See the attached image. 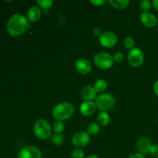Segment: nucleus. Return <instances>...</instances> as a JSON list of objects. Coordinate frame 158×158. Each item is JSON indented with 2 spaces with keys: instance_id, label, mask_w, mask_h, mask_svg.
Returning <instances> with one entry per match:
<instances>
[{
  "instance_id": "nucleus-1",
  "label": "nucleus",
  "mask_w": 158,
  "mask_h": 158,
  "mask_svg": "<svg viewBox=\"0 0 158 158\" xmlns=\"http://www.w3.org/2000/svg\"><path fill=\"white\" fill-rule=\"evenodd\" d=\"M29 22L24 15L15 14L12 15L7 23V31L12 36H19L29 29Z\"/></svg>"
},
{
  "instance_id": "nucleus-2",
  "label": "nucleus",
  "mask_w": 158,
  "mask_h": 158,
  "mask_svg": "<svg viewBox=\"0 0 158 158\" xmlns=\"http://www.w3.org/2000/svg\"><path fill=\"white\" fill-rule=\"evenodd\" d=\"M75 112V109L72 103L63 102L56 105L52 111V117L57 121H63L70 118Z\"/></svg>"
},
{
  "instance_id": "nucleus-3",
  "label": "nucleus",
  "mask_w": 158,
  "mask_h": 158,
  "mask_svg": "<svg viewBox=\"0 0 158 158\" xmlns=\"http://www.w3.org/2000/svg\"><path fill=\"white\" fill-rule=\"evenodd\" d=\"M35 135L41 140H47L51 137L52 129L49 122L43 119L36 120L33 127Z\"/></svg>"
},
{
  "instance_id": "nucleus-4",
  "label": "nucleus",
  "mask_w": 158,
  "mask_h": 158,
  "mask_svg": "<svg viewBox=\"0 0 158 158\" xmlns=\"http://www.w3.org/2000/svg\"><path fill=\"white\" fill-rule=\"evenodd\" d=\"M96 105L99 110L105 112L111 110L114 106L116 100L113 95L110 94H103L96 98Z\"/></svg>"
},
{
  "instance_id": "nucleus-5",
  "label": "nucleus",
  "mask_w": 158,
  "mask_h": 158,
  "mask_svg": "<svg viewBox=\"0 0 158 158\" xmlns=\"http://www.w3.org/2000/svg\"><path fill=\"white\" fill-rule=\"evenodd\" d=\"M94 63L100 69H108L112 67L114 61L113 56L106 52H100L94 56Z\"/></svg>"
},
{
  "instance_id": "nucleus-6",
  "label": "nucleus",
  "mask_w": 158,
  "mask_h": 158,
  "mask_svg": "<svg viewBox=\"0 0 158 158\" xmlns=\"http://www.w3.org/2000/svg\"><path fill=\"white\" fill-rule=\"evenodd\" d=\"M144 60V55L143 51L140 49L134 47V49H131L127 54V61L128 63L133 67H138Z\"/></svg>"
},
{
  "instance_id": "nucleus-7",
  "label": "nucleus",
  "mask_w": 158,
  "mask_h": 158,
  "mask_svg": "<svg viewBox=\"0 0 158 158\" xmlns=\"http://www.w3.org/2000/svg\"><path fill=\"white\" fill-rule=\"evenodd\" d=\"M99 41L100 45L103 47L112 48L117 45L118 39L114 32L110 31L103 32V34L99 37Z\"/></svg>"
},
{
  "instance_id": "nucleus-8",
  "label": "nucleus",
  "mask_w": 158,
  "mask_h": 158,
  "mask_svg": "<svg viewBox=\"0 0 158 158\" xmlns=\"http://www.w3.org/2000/svg\"><path fill=\"white\" fill-rule=\"evenodd\" d=\"M90 141V135L85 131L77 132L73 136L72 143L77 148H84L87 146Z\"/></svg>"
},
{
  "instance_id": "nucleus-9",
  "label": "nucleus",
  "mask_w": 158,
  "mask_h": 158,
  "mask_svg": "<svg viewBox=\"0 0 158 158\" xmlns=\"http://www.w3.org/2000/svg\"><path fill=\"white\" fill-rule=\"evenodd\" d=\"M18 158H42V153L36 147L26 146L20 150Z\"/></svg>"
},
{
  "instance_id": "nucleus-10",
  "label": "nucleus",
  "mask_w": 158,
  "mask_h": 158,
  "mask_svg": "<svg viewBox=\"0 0 158 158\" xmlns=\"http://www.w3.org/2000/svg\"><path fill=\"white\" fill-rule=\"evenodd\" d=\"M75 68L79 73L86 75L92 70V64L87 59L80 58L76 61Z\"/></svg>"
},
{
  "instance_id": "nucleus-11",
  "label": "nucleus",
  "mask_w": 158,
  "mask_h": 158,
  "mask_svg": "<svg viewBox=\"0 0 158 158\" xmlns=\"http://www.w3.org/2000/svg\"><path fill=\"white\" fill-rule=\"evenodd\" d=\"M140 19L143 26L148 28H153L157 24V19L155 15L151 12H143L140 14Z\"/></svg>"
},
{
  "instance_id": "nucleus-12",
  "label": "nucleus",
  "mask_w": 158,
  "mask_h": 158,
  "mask_svg": "<svg viewBox=\"0 0 158 158\" xmlns=\"http://www.w3.org/2000/svg\"><path fill=\"white\" fill-rule=\"evenodd\" d=\"M137 150L141 154H147L150 152L152 143L151 140L148 137H141L137 142Z\"/></svg>"
},
{
  "instance_id": "nucleus-13",
  "label": "nucleus",
  "mask_w": 158,
  "mask_h": 158,
  "mask_svg": "<svg viewBox=\"0 0 158 158\" xmlns=\"http://www.w3.org/2000/svg\"><path fill=\"white\" fill-rule=\"evenodd\" d=\"M96 103L93 101H84L81 103L80 107V111L83 116L89 117L96 112L97 110Z\"/></svg>"
},
{
  "instance_id": "nucleus-14",
  "label": "nucleus",
  "mask_w": 158,
  "mask_h": 158,
  "mask_svg": "<svg viewBox=\"0 0 158 158\" xmlns=\"http://www.w3.org/2000/svg\"><path fill=\"white\" fill-rule=\"evenodd\" d=\"M81 96L85 101H92L97 98V91L92 86H86L82 89Z\"/></svg>"
},
{
  "instance_id": "nucleus-15",
  "label": "nucleus",
  "mask_w": 158,
  "mask_h": 158,
  "mask_svg": "<svg viewBox=\"0 0 158 158\" xmlns=\"http://www.w3.org/2000/svg\"><path fill=\"white\" fill-rule=\"evenodd\" d=\"M41 9H40V7H38V6H33L31 8H29V9L28 10V20L30 21L31 23H35V22L38 21L40 19V17H41Z\"/></svg>"
},
{
  "instance_id": "nucleus-16",
  "label": "nucleus",
  "mask_w": 158,
  "mask_h": 158,
  "mask_svg": "<svg viewBox=\"0 0 158 158\" xmlns=\"http://www.w3.org/2000/svg\"><path fill=\"white\" fill-rule=\"evenodd\" d=\"M108 2L117 9H123L130 4L129 0H109Z\"/></svg>"
},
{
  "instance_id": "nucleus-17",
  "label": "nucleus",
  "mask_w": 158,
  "mask_h": 158,
  "mask_svg": "<svg viewBox=\"0 0 158 158\" xmlns=\"http://www.w3.org/2000/svg\"><path fill=\"white\" fill-rule=\"evenodd\" d=\"M110 121V117L107 113L102 111L97 116V122H98L99 125L106 126V125L109 124Z\"/></svg>"
},
{
  "instance_id": "nucleus-18",
  "label": "nucleus",
  "mask_w": 158,
  "mask_h": 158,
  "mask_svg": "<svg viewBox=\"0 0 158 158\" xmlns=\"http://www.w3.org/2000/svg\"><path fill=\"white\" fill-rule=\"evenodd\" d=\"M94 88L95 89V90L97 91V93H101L103 92L107 88V83L105 80L103 79H100V80H97V81L94 83Z\"/></svg>"
},
{
  "instance_id": "nucleus-19",
  "label": "nucleus",
  "mask_w": 158,
  "mask_h": 158,
  "mask_svg": "<svg viewBox=\"0 0 158 158\" xmlns=\"http://www.w3.org/2000/svg\"><path fill=\"white\" fill-rule=\"evenodd\" d=\"M100 130V125L95 122L90 123L87 127V133L89 135H96L98 134Z\"/></svg>"
},
{
  "instance_id": "nucleus-20",
  "label": "nucleus",
  "mask_w": 158,
  "mask_h": 158,
  "mask_svg": "<svg viewBox=\"0 0 158 158\" xmlns=\"http://www.w3.org/2000/svg\"><path fill=\"white\" fill-rule=\"evenodd\" d=\"M51 141L53 144L62 145L65 141V138L63 134H55L51 137Z\"/></svg>"
},
{
  "instance_id": "nucleus-21",
  "label": "nucleus",
  "mask_w": 158,
  "mask_h": 158,
  "mask_svg": "<svg viewBox=\"0 0 158 158\" xmlns=\"http://www.w3.org/2000/svg\"><path fill=\"white\" fill-rule=\"evenodd\" d=\"M65 129V125L63 121H56L52 125V130L56 134H61Z\"/></svg>"
},
{
  "instance_id": "nucleus-22",
  "label": "nucleus",
  "mask_w": 158,
  "mask_h": 158,
  "mask_svg": "<svg viewBox=\"0 0 158 158\" xmlns=\"http://www.w3.org/2000/svg\"><path fill=\"white\" fill-rule=\"evenodd\" d=\"M152 7V2L149 0H143L140 2V8L143 12H148Z\"/></svg>"
},
{
  "instance_id": "nucleus-23",
  "label": "nucleus",
  "mask_w": 158,
  "mask_h": 158,
  "mask_svg": "<svg viewBox=\"0 0 158 158\" xmlns=\"http://www.w3.org/2000/svg\"><path fill=\"white\" fill-rule=\"evenodd\" d=\"M37 4L43 9H49V8L52 7L53 2L52 0H38Z\"/></svg>"
},
{
  "instance_id": "nucleus-24",
  "label": "nucleus",
  "mask_w": 158,
  "mask_h": 158,
  "mask_svg": "<svg viewBox=\"0 0 158 158\" xmlns=\"http://www.w3.org/2000/svg\"><path fill=\"white\" fill-rule=\"evenodd\" d=\"M123 45H124V46L127 49L131 50V49L134 48V46H135V41H134V40L132 37H127V38H125L124 40H123Z\"/></svg>"
},
{
  "instance_id": "nucleus-25",
  "label": "nucleus",
  "mask_w": 158,
  "mask_h": 158,
  "mask_svg": "<svg viewBox=\"0 0 158 158\" xmlns=\"http://www.w3.org/2000/svg\"><path fill=\"white\" fill-rule=\"evenodd\" d=\"M72 158H84V152L81 148H75L71 154Z\"/></svg>"
},
{
  "instance_id": "nucleus-26",
  "label": "nucleus",
  "mask_w": 158,
  "mask_h": 158,
  "mask_svg": "<svg viewBox=\"0 0 158 158\" xmlns=\"http://www.w3.org/2000/svg\"><path fill=\"white\" fill-rule=\"evenodd\" d=\"M113 59H114V63H121L123 60V59H124V56H123L122 52H117L114 53V55L113 56Z\"/></svg>"
},
{
  "instance_id": "nucleus-27",
  "label": "nucleus",
  "mask_w": 158,
  "mask_h": 158,
  "mask_svg": "<svg viewBox=\"0 0 158 158\" xmlns=\"http://www.w3.org/2000/svg\"><path fill=\"white\" fill-rule=\"evenodd\" d=\"M150 154L152 157H158V144H154L150 149Z\"/></svg>"
},
{
  "instance_id": "nucleus-28",
  "label": "nucleus",
  "mask_w": 158,
  "mask_h": 158,
  "mask_svg": "<svg viewBox=\"0 0 158 158\" xmlns=\"http://www.w3.org/2000/svg\"><path fill=\"white\" fill-rule=\"evenodd\" d=\"M89 2H90L92 5H94V6H101V5L104 4L106 2H105L104 0H90Z\"/></svg>"
},
{
  "instance_id": "nucleus-29",
  "label": "nucleus",
  "mask_w": 158,
  "mask_h": 158,
  "mask_svg": "<svg viewBox=\"0 0 158 158\" xmlns=\"http://www.w3.org/2000/svg\"><path fill=\"white\" fill-rule=\"evenodd\" d=\"M93 32H94V35H96V36L97 37H100V35L103 34V32H102V29H100V28H95V29H94V31H93Z\"/></svg>"
},
{
  "instance_id": "nucleus-30",
  "label": "nucleus",
  "mask_w": 158,
  "mask_h": 158,
  "mask_svg": "<svg viewBox=\"0 0 158 158\" xmlns=\"http://www.w3.org/2000/svg\"><path fill=\"white\" fill-rule=\"evenodd\" d=\"M128 158H145L143 154H140V153H135V154H131Z\"/></svg>"
},
{
  "instance_id": "nucleus-31",
  "label": "nucleus",
  "mask_w": 158,
  "mask_h": 158,
  "mask_svg": "<svg viewBox=\"0 0 158 158\" xmlns=\"http://www.w3.org/2000/svg\"><path fill=\"white\" fill-rule=\"evenodd\" d=\"M154 91L156 95L158 97V80H156V82L154 84Z\"/></svg>"
},
{
  "instance_id": "nucleus-32",
  "label": "nucleus",
  "mask_w": 158,
  "mask_h": 158,
  "mask_svg": "<svg viewBox=\"0 0 158 158\" xmlns=\"http://www.w3.org/2000/svg\"><path fill=\"white\" fill-rule=\"evenodd\" d=\"M152 6L156 10L158 11V0H154L152 2Z\"/></svg>"
},
{
  "instance_id": "nucleus-33",
  "label": "nucleus",
  "mask_w": 158,
  "mask_h": 158,
  "mask_svg": "<svg viewBox=\"0 0 158 158\" xmlns=\"http://www.w3.org/2000/svg\"><path fill=\"white\" fill-rule=\"evenodd\" d=\"M86 158H99L98 156L95 155V154H90V155H89L88 157H86Z\"/></svg>"
},
{
  "instance_id": "nucleus-34",
  "label": "nucleus",
  "mask_w": 158,
  "mask_h": 158,
  "mask_svg": "<svg viewBox=\"0 0 158 158\" xmlns=\"http://www.w3.org/2000/svg\"><path fill=\"white\" fill-rule=\"evenodd\" d=\"M157 31H158V28H157Z\"/></svg>"
}]
</instances>
